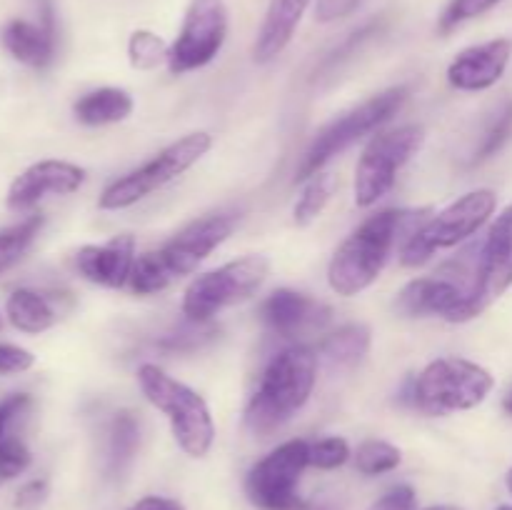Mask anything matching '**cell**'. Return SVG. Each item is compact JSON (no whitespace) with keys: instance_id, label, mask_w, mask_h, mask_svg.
<instances>
[{"instance_id":"cell-14","label":"cell","mask_w":512,"mask_h":510,"mask_svg":"<svg viewBox=\"0 0 512 510\" xmlns=\"http://www.w3.org/2000/svg\"><path fill=\"white\" fill-rule=\"evenodd\" d=\"M85 178H88L85 168L68 160H38L10 183L5 203L15 213H25L50 195L75 193L83 188Z\"/></svg>"},{"instance_id":"cell-23","label":"cell","mask_w":512,"mask_h":510,"mask_svg":"<svg viewBox=\"0 0 512 510\" xmlns=\"http://www.w3.org/2000/svg\"><path fill=\"white\" fill-rule=\"evenodd\" d=\"M5 313H8L10 325L25 335H40L50 330L58 320L55 308L43 293L30 288H18L8 295L5 303Z\"/></svg>"},{"instance_id":"cell-5","label":"cell","mask_w":512,"mask_h":510,"mask_svg":"<svg viewBox=\"0 0 512 510\" xmlns=\"http://www.w3.org/2000/svg\"><path fill=\"white\" fill-rule=\"evenodd\" d=\"M495 388V378L488 368L468 358L448 355L423 368L410 383V405L428 415H448L458 410H473Z\"/></svg>"},{"instance_id":"cell-13","label":"cell","mask_w":512,"mask_h":510,"mask_svg":"<svg viewBox=\"0 0 512 510\" xmlns=\"http://www.w3.org/2000/svg\"><path fill=\"white\" fill-rule=\"evenodd\" d=\"M395 310L405 318L440 315L448 323H468L480 315L473 300V290L445 278V275L410 280L395 298Z\"/></svg>"},{"instance_id":"cell-12","label":"cell","mask_w":512,"mask_h":510,"mask_svg":"<svg viewBox=\"0 0 512 510\" xmlns=\"http://www.w3.org/2000/svg\"><path fill=\"white\" fill-rule=\"evenodd\" d=\"M228 38V8L225 0H190L185 10L183 28L170 45L168 70L185 75L205 68L223 50Z\"/></svg>"},{"instance_id":"cell-43","label":"cell","mask_w":512,"mask_h":510,"mask_svg":"<svg viewBox=\"0 0 512 510\" xmlns=\"http://www.w3.org/2000/svg\"><path fill=\"white\" fill-rule=\"evenodd\" d=\"M498 510H512V508H510V505H500Z\"/></svg>"},{"instance_id":"cell-7","label":"cell","mask_w":512,"mask_h":510,"mask_svg":"<svg viewBox=\"0 0 512 510\" xmlns=\"http://www.w3.org/2000/svg\"><path fill=\"white\" fill-rule=\"evenodd\" d=\"M408 93L410 90L405 88V85L388 88L383 90V93L368 98L365 103H360L358 108L348 110V113H343L340 118H335L333 123L325 125V128L315 135L303 158H300L298 168H295V180L313 178V175L320 173L335 155L348 150L350 145L363 140L365 135L383 128L388 120H393V115H398V110L403 108L405 100H408Z\"/></svg>"},{"instance_id":"cell-35","label":"cell","mask_w":512,"mask_h":510,"mask_svg":"<svg viewBox=\"0 0 512 510\" xmlns=\"http://www.w3.org/2000/svg\"><path fill=\"white\" fill-rule=\"evenodd\" d=\"M35 365V355L15 343H0V375L28 373Z\"/></svg>"},{"instance_id":"cell-22","label":"cell","mask_w":512,"mask_h":510,"mask_svg":"<svg viewBox=\"0 0 512 510\" xmlns=\"http://www.w3.org/2000/svg\"><path fill=\"white\" fill-rule=\"evenodd\" d=\"M370 343H373V335H370L368 325L348 323L325 335L318 345V353L323 355V358L328 360V365H333V368L353 370L355 365L363 363L365 355L370 353Z\"/></svg>"},{"instance_id":"cell-25","label":"cell","mask_w":512,"mask_h":510,"mask_svg":"<svg viewBox=\"0 0 512 510\" xmlns=\"http://www.w3.org/2000/svg\"><path fill=\"white\" fill-rule=\"evenodd\" d=\"M43 223V215L35 213L20 220V223H13L8 225V228L0 230V275L8 273V270L28 253V248L33 245V240L38 238Z\"/></svg>"},{"instance_id":"cell-24","label":"cell","mask_w":512,"mask_h":510,"mask_svg":"<svg viewBox=\"0 0 512 510\" xmlns=\"http://www.w3.org/2000/svg\"><path fill=\"white\" fill-rule=\"evenodd\" d=\"M140 448V420L130 410H120L108 428V463L113 473L130 468Z\"/></svg>"},{"instance_id":"cell-38","label":"cell","mask_w":512,"mask_h":510,"mask_svg":"<svg viewBox=\"0 0 512 510\" xmlns=\"http://www.w3.org/2000/svg\"><path fill=\"white\" fill-rule=\"evenodd\" d=\"M48 483L45 480H30V483H25L23 488L15 493V508L18 510H38L40 505L48 500Z\"/></svg>"},{"instance_id":"cell-15","label":"cell","mask_w":512,"mask_h":510,"mask_svg":"<svg viewBox=\"0 0 512 510\" xmlns=\"http://www.w3.org/2000/svg\"><path fill=\"white\" fill-rule=\"evenodd\" d=\"M512 285V203L488 230V238L480 245L478 280H475V300L478 308L488 310Z\"/></svg>"},{"instance_id":"cell-29","label":"cell","mask_w":512,"mask_h":510,"mask_svg":"<svg viewBox=\"0 0 512 510\" xmlns=\"http://www.w3.org/2000/svg\"><path fill=\"white\" fill-rule=\"evenodd\" d=\"M30 450L15 433L0 438V480H13L23 475L30 465Z\"/></svg>"},{"instance_id":"cell-27","label":"cell","mask_w":512,"mask_h":510,"mask_svg":"<svg viewBox=\"0 0 512 510\" xmlns=\"http://www.w3.org/2000/svg\"><path fill=\"white\" fill-rule=\"evenodd\" d=\"M170 45L153 30H133L128 40V60L135 70H155L168 63Z\"/></svg>"},{"instance_id":"cell-31","label":"cell","mask_w":512,"mask_h":510,"mask_svg":"<svg viewBox=\"0 0 512 510\" xmlns=\"http://www.w3.org/2000/svg\"><path fill=\"white\" fill-rule=\"evenodd\" d=\"M510 133H512V103L505 105V108L498 113V118L490 123L488 133L483 135L478 150H475L473 163H483V160L493 158V155L503 148L505 140L510 138Z\"/></svg>"},{"instance_id":"cell-37","label":"cell","mask_w":512,"mask_h":510,"mask_svg":"<svg viewBox=\"0 0 512 510\" xmlns=\"http://www.w3.org/2000/svg\"><path fill=\"white\" fill-rule=\"evenodd\" d=\"M360 0H318L315 5V20L318 23H335L358 10Z\"/></svg>"},{"instance_id":"cell-1","label":"cell","mask_w":512,"mask_h":510,"mask_svg":"<svg viewBox=\"0 0 512 510\" xmlns=\"http://www.w3.org/2000/svg\"><path fill=\"white\" fill-rule=\"evenodd\" d=\"M428 210L388 208L365 218L340 243L328 265V285L343 298L368 290L383 273L395 245L425 223Z\"/></svg>"},{"instance_id":"cell-8","label":"cell","mask_w":512,"mask_h":510,"mask_svg":"<svg viewBox=\"0 0 512 510\" xmlns=\"http://www.w3.org/2000/svg\"><path fill=\"white\" fill-rule=\"evenodd\" d=\"M210 145H213V138H210V133H205V130H195V133L183 135V138H178L175 143L158 150V153L150 160H145L140 168L130 170L123 178L113 180V183L100 193L98 205L103 210H123L140 203L143 198L153 195L155 190L165 188V185L173 183L175 178H180L185 170L193 168V165L208 153Z\"/></svg>"},{"instance_id":"cell-39","label":"cell","mask_w":512,"mask_h":510,"mask_svg":"<svg viewBox=\"0 0 512 510\" xmlns=\"http://www.w3.org/2000/svg\"><path fill=\"white\" fill-rule=\"evenodd\" d=\"M128 510H185L178 500L163 498V495H145L138 503L130 505Z\"/></svg>"},{"instance_id":"cell-44","label":"cell","mask_w":512,"mask_h":510,"mask_svg":"<svg viewBox=\"0 0 512 510\" xmlns=\"http://www.w3.org/2000/svg\"><path fill=\"white\" fill-rule=\"evenodd\" d=\"M0 328H3V318H0Z\"/></svg>"},{"instance_id":"cell-6","label":"cell","mask_w":512,"mask_h":510,"mask_svg":"<svg viewBox=\"0 0 512 510\" xmlns=\"http://www.w3.org/2000/svg\"><path fill=\"white\" fill-rule=\"evenodd\" d=\"M498 208V195L488 188H478L465 193L448 208L440 210L430 220H425L415 233L403 240L400 263L405 268H420L428 263L438 250L455 248L473 238Z\"/></svg>"},{"instance_id":"cell-3","label":"cell","mask_w":512,"mask_h":510,"mask_svg":"<svg viewBox=\"0 0 512 510\" xmlns=\"http://www.w3.org/2000/svg\"><path fill=\"white\" fill-rule=\"evenodd\" d=\"M238 215L213 213L195 220L180 230L173 240L158 250L138 255L130 288L138 295H153L168 288L175 278H183L198 270V265L233 235Z\"/></svg>"},{"instance_id":"cell-42","label":"cell","mask_w":512,"mask_h":510,"mask_svg":"<svg viewBox=\"0 0 512 510\" xmlns=\"http://www.w3.org/2000/svg\"><path fill=\"white\" fill-rule=\"evenodd\" d=\"M428 510H460V508H453V505H440V508H428Z\"/></svg>"},{"instance_id":"cell-2","label":"cell","mask_w":512,"mask_h":510,"mask_svg":"<svg viewBox=\"0 0 512 510\" xmlns=\"http://www.w3.org/2000/svg\"><path fill=\"white\" fill-rule=\"evenodd\" d=\"M318 380V353L308 345L285 348L265 365L258 390L245 408L250 433L268 438L310 400Z\"/></svg>"},{"instance_id":"cell-32","label":"cell","mask_w":512,"mask_h":510,"mask_svg":"<svg viewBox=\"0 0 512 510\" xmlns=\"http://www.w3.org/2000/svg\"><path fill=\"white\" fill-rule=\"evenodd\" d=\"M500 3L503 0H450L443 18H440V33H450L453 28L463 25L465 20L480 18V15H485Z\"/></svg>"},{"instance_id":"cell-21","label":"cell","mask_w":512,"mask_h":510,"mask_svg":"<svg viewBox=\"0 0 512 510\" xmlns=\"http://www.w3.org/2000/svg\"><path fill=\"white\" fill-rule=\"evenodd\" d=\"M135 103L133 95L123 88H98L85 93L83 98L75 100L73 113L78 123L98 128V125L123 123L133 113Z\"/></svg>"},{"instance_id":"cell-33","label":"cell","mask_w":512,"mask_h":510,"mask_svg":"<svg viewBox=\"0 0 512 510\" xmlns=\"http://www.w3.org/2000/svg\"><path fill=\"white\" fill-rule=\"evenodd\" d=\"M33 408V398L28 393H10L0 398V438L13 433L15 423Z\"/></svg>"},{"instance_id":"cell-17","label":"cell","mask_w":512,"mask_h":510,"mask_svg":"<svg viewBox=\"0 0 512 510\" xmlns=\"http://www.w3.org/2000/svg\"><path fill=\"white\" fill-rule=\"evenodd\" d=\"M512 55V43L508 38H495L488 43L465 48L448 65V83L455 90L478 93L488 90L505 75Z\"/></svg>"},{"instance_id":"cell-34","label":"cell","mask_w":512,"mask_h":510,"mask_svg":"<svg viewBox=\"0 0 512 510\" xmlns=\"http://www.w3.org/2000/svg\"><path fill=\"white\" fill-rule=\"evenodd\" d=\"M190 323H193V320H190ZM203 325L205 323H193V328L180 330V335L178 333L168 335L165 340H160V348H165V350H195V348H200V345L208 343V340L215 335L213 325H208V328H203Z\"/></svg>"},{"instance_id":"cell-30","label":"cell","mask_w":512,"mask_h":510,"mask_svg":"<svg viewBox=\"0 0 512 510\" xmlns=\"http://www.w3.org/2000/svg\"><path fill=\"white\" fill-rule=\"evenodd\" d=\"M350 445L345 438H320L310 443V465L320 470H335L350 460Z\"/></svg>"},{"instance_id":"cell-28","label":"cell","mask_w":512,"mask_h":510,"mask_svg":"<svg viewBox=\"0 0 512 510\" xmlns=\"http://www.w3.org/2000/svg\"><path fill=\"white\" fill-rule=\"evenodd\" d=\"M353 460L355 468L363 475H383L398 468L403 455L395 445L385 443V440H365V443L358 445Z\"/></svg>"},{"instance_id":"cell-36","label":"cell","mask_w":512,"mask_h":510,"mask_svg":"<svg viewBox=\"0 0 512 510\" xmlns=\"http://www.w3.org/2000/svg\"><path fill=\"white\" fill-rule=\"evenodd\" d=\"M415 503H418V495L410 485H395L388 493L380 495L370 510H415Z\"/></svg>"},{"instance_id":"cell-26","label":"cell","mask_w":512,"mask_h":510,"mask_svg":"<svg viewBox=\"0 0 512 510\" xmlns=\"http://www.w3.org/2000/svg\"><path fill=\"white\" fill-rule=\"evenodd\" d=\"M335 193V175L330 173H315L313 178L305 180L303 195L298 198L293 208V220L295 225H310L313 220L320 218V213L325 210V205L330 203Z\"/></svg>"},{"instance_id":"cell-19","label":"cell","mask_w":512,"mask_h":510,"mask_svg":"<svg viewBox=\"0 0 512 510\" xmlns=\"http://www.w3.org/2000/svg\"><path fill=\"white\" fill-rule=\"evenodd\" d=\"M260 318L278 335L293 338V335L308 333V330H315L323 323H328L330 308H325L323 303H318L310 295L298 293V290L280 288L263 300Z\"/></svg>"},{"instance_id":"cell-9","label":"cell","mask_w":512,"mask_h":510,"mask_svg":"<svg viewBox=\"0 0 512 510\" xmlns=\"http://www.w3.org/2000/svg\"><path fill=\"white\" fill-rule=\"evenodd\" d=\"M270 273L265 255H243L220 268L200 273L183 293V315L193 323H208L220 310L245 303L263 288Z\"/></svg>"},{"instance_id":"cell-40","label":"cell","mask_w":512,"mask_h":510,"mask_svg":"<svg viewBox=\"0 0 512 510\" xmlns=\"http://www.w3.org/2000/svg\"><path fill=\"white\" fill-rule=\"evenodd\" d=\"M503 410L508 415H512V388L508 390V393H505V398H503Z\"/></svg>"},{"instance_id":"cell-11","label":"cell","mask_w":512,"mask_h":510,"mask_svg":"<svg viewBox=\"0 0 512 510\" xmlns=\"http://www.w3.org/2000/svg\"><path fill=\"white\" fill-rule=\"evenodd\" d=\"M310 465L308 440H288L250 468L245 493L260 510H305L298 483Z\"/></svg>"},{"instance_id":"cell-16","label":"cell","mask_w":512,"mask_h":510,"mask_svg":"<svg viewBox=\"0 0 512 510\" xmlns=\"http://www.w3.org/2000/svg\"><path fill=\"white\" fill-rule=\"evenodd\" d=\"M0 43L8 55L28 68L43 70L53 63L58 28H55V10L50 0H40V23L13 18L0 30Z\"/></svg>"},{"instance_id":"cell-41","label":"cell","mask_w":512,"mask_h":510,"mask_svg":"<svg viewBox=\"0 0 512 510\" xmlns=\"http://www.w3.org/2000/svg\"><path fill=\"white\" fill-rule=\"evenodd\" d=\"M505 483H508V490H510V495H512V468L508 470V478H505Z\"/></svg>"},{"instance_id":"cell-4","label":"cell","mask_w":512,"mask_h":510,"mask_svg":"<svg viewBox=\"0 0 512 510\" xmlns=\"http://www.w3.org/2000/svg\"><path fill=\"white\" fill-rule=\"evenodd\" d=\"M138 385L148 403L168 418L178 448L190 458H205L213 448L215 423L203 395L153 363L140 365Z\"/></svg>"},{"instance_id":"cell-20","label":"cell","mask_w":512,"mask_h":510,"mask_svg":"<svg viewBox=\"0 0 512 510\" xmlns=\"http://www.w3.org/2000/svg\"><path fill=\"white\" fill-rule=\"evenodd\" d=\"M310 3L313 0H270L253 45L255 63H270L288 48Z\"/></svg>"},{"instance_id":"cell-18","label":"cell","mask_w":512,"mask_h":510,"mask_svg":"<svg viewBox=\"0 0 512 510\" xmlns=\"http://www.w3.org/2000/svg\"><path fill=\"white\" fill-rule=\"evenodd\" d=\"M135 260L138 255H135L133 235H115L103 245H83L75 253V268L88 283L118 290L130 283Z\"/></svg>"},{"instance_id":"cell-10","label":"cell","mask_w":512,"mask_h":510,"mask_svg":"<svg viewBox=\"0 0 512 510\" xmlns=\"http://www.w3.org/2000/svg\"><path fill=\"white\" fill-rule=\"evenodd\" d=\"M423 140L425 130L415 123L373 135V140L365 145L363 155L355 165V205L358 208H373L378 200H383L393 190L400 170L423 148Z\"/></svg>"}]
</instances>
